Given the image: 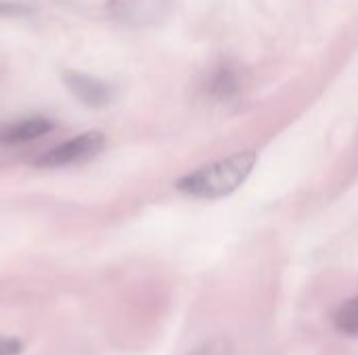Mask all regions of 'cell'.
Segmentation results:
<instances>
[{
    "label": "cell",
    "instance_id": "6da1fadb",
    "mask_svg": "<svg viewBox=\"0 0 358 355\" xmlns=\"http://www.w3.org/2000/svg\"><path fill=\"white\" fill-rule=\"evenodd\" d=\"M256 161L258 157L254 151L235 153L182 176L176 182V188L195 199H222L235 192L250 178Z\"/></svg>",
    "mask_w": 358,
    "mask_h": 355
},
{
    "label": "cell",
    "instance_id": "7a4b0ae2",
    "mask_svg": "<svg viewBox=\"0 0 358 355\" xmlns=\"http://www.w3.org/2000/svg\"><path fill=\"white\" fill-rule=\"evenodd\" d=\"M105 146V136L101 132H84L46 153H42L34 165L36 167H65V165H73V163H82L88 161L92 157H96Z\"/></svg>",
    "mask_w": 358,
    "mask_h": 355
},
{
    "label": "cell",
    "instance_id": "3957f363",
    "mask_svg": "<svg viewBox=\"0 0 358 355\" xmlns=\"http://www.w3.org/2000/svg\"><path fill=\"white\" fill-rule=\"evenodd\" d=\"M111 13L128 25H155L164 21L174 0H111Z\"/></svg>",
    "mask_w": 358,
    "mask_h": 355
},
{
    "label": "cell",
    "instance_id": "277c9868",
    "mask_svg": "<svg viewBox=\"0 0 358 355\" xmlns=\"http://www.w3.org/2000/svg\"><path fill=\"white\" fill-rule=\"evenodd\" d=\"M63 84L67 86V90L84 107L103 109V107H107L113 100V88L107 82L96 80L92 75L78 73V71H65L63 73Z\"/></svg>",
    "mask_w": 358,
    "mask_h": 355
},
{
    "label": "cell",
    "instance_id": "5b68a950",
    "mask_svg": "<svg viewBox=\"0 0 358 355\" xmlns=\"http://www.w3.org/2000/svg\"><path fill=\"white\" fill-rule=\"evenodd\" d=\"M52 130V121L42 115H31L19 121L0 123V146H15L31 142Z\"/></svg>",
    "mask_w": 358,
    "mask_h": 355
},
{
    "label": "cell",
    "instance_id": "8992f818",
    "mask_svg": "<svg viewBox=\"0 0 358 355\" xmlns=\"http://www.w3.org/2000/svg\"><path fill=\"white\" fill-rule=\"evenodd\" d=\"M243 90V71L237 65L220 63L206 82V92L214 100H233Z\"/></svg>",
    "mask_w": 358,
    "mask_h": 355
},
{
    "label": "cell",
    "instance_id": "52a82bcc",
    "mask_svg": "<svg viewBox=\"0 0 358 355\" xmlns=\"http://www.w3.org/2000/svg\"><path fill=\"white\" fill-rule=\"evenodd\" d=\"M336 326L344 335H358V297L348 299L338 312H336Z\"/></svg>",
    "mask_w": 358,
    "mask_h": 355
},
{
    "label": "cell",
    "instance_id": "ba28073f",
    "mask_svg": "<svg viewBox=\"0 0 358 355\" xmlns=\"http://www.w3.org/2000/svg\"><path fill=\"white\" fill-rule=\"evenodd\" d=\"M233 343L224 337H218V339H212L203 345H199L195 352H191L189 355H233Z\"/></svg>",
    "mask_w": 358,
    "mask_h": 355
},
{
    "label": "cell",
    "instance_id": "9c48e42d",
    "mask_svg": "<svg viewBox=\"0 0 358 355\" xmlns=\"http://www.w3.org/2000/svg\"><path fill=\"white\" fill-rule=\"evenodd\" d=\"M23 343L13 337H0V355H21Z\"/></svg>",
    "mask_w": 358,
    "mask_h": 355
},
{
    "label": "cell",
    "instance_id": "30bf717a",
    "mask_svg": "<svg viewBox=\"0 0 358 355\" xmlns=\"http://www.w3.org/2000/svg\"><path fill=\"white\" fill-rule=\"evenodd\" d=\"M29 13V8L21 6L19 2H4L0 0V17H10V15H25Z\"/></svg>",
    "mask_w": 358,
    "mask_h": 355
}]
</instances>
